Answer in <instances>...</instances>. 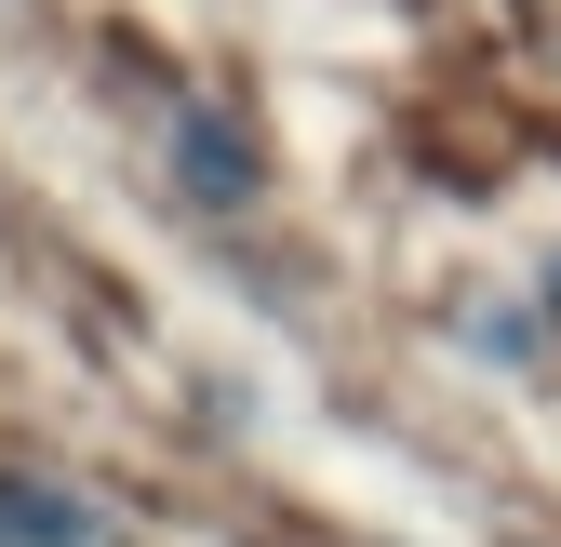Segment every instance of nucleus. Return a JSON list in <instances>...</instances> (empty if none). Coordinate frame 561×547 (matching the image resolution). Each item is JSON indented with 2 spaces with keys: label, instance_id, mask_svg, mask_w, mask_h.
Listing matches in <instances>:
<instances>
[{
  "label": "nucleus",
  "instance_id": "obj_1",
  "mask_svg": "<svg viewBox=\"0 0 561 547\" xmlns=\"http://www.w3.org/2000/svg\"><path fill=\"white\" fill-rule=\"evenodd\" d=\"M0 547H107V521L54 481H0Z\"/></svg>",
  "mask_w": 561,
  "mask_h": 547
}]
</instances>
